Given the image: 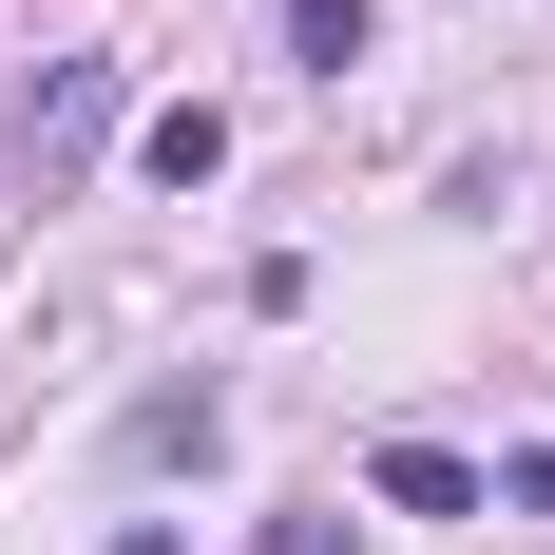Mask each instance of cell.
Listing matches in <instances>:
<instances>
[{
	"mask_svg": "<svg viewBox=\"0 0 555 555\" xmlns=\"http://www.w3.org/2000/svg\"><path fill=\"white\" fill-rule=\"evenodd\" d=\"M134 154H154V172H172V192H211V172H230V115H211V96H172V115H154V134H134Z\"/></svg>",
	"mask_w": 555,
	"mask_h": 555,
	"instance_id": "obj_4",
	"label": "cell"
},
{
	"mask_svg": "<svg viewBox=\"0 0 555 555\" xmlns=\"http://www.w3.org/2000/svg\"><path fill=\"white\" fill-rule=\"evenodd\" d=\"M384 39V20H364V0H287V57H307V77H345V57Z\"/></svg>",
	"mask_w": 555,
	"mask_h": 555,
	"instance_id": "obj_5",
	"label": "cell"
},
{
	"mask_svg": "<svg viewBox=\"0 0 555 555\" xmlns=\"http://www.w3.org/2000/svg\"><path fill=\"white\" fill-rule=\"evenodd\" d=\"M249 555H345V517H269V537H249Z\"/></svg>",
	"mask_w": 555,
	"mask_h": 555,
	"instance_id": "obj_6",
	"label": "cell"
},
{
	"mask_svg": "<svg viewBox=\"0 0 555 555\" xmlns=\"http://www.w3.org/2000/svg\"><path fill=\"white\" fill-rule=\"evenodd\" d=\"M364 499H384V517H499V479H479L460 441H384V460H364Z\"/></svg>",
	"mask_w": 555,
	"mask_h": 555,
	"instance_id": "obj_2",
	"label": "cell"
},
{
	"mask_svg": "<svg viewBox=\"0 0 555 555\" xmlns=\"http://www.w3.org/2000/svg\"><path fill=\"white\" fill-rule=\"evenodd\" d=\"M211 441H230V402H211V384H154L134 422H115V460H134V479H172V460H211Z\"/></svg>",
	"mask_w": 555,
	"mask_h": 555,
	"instance_id": "obj_3",
	"label": "cell"
},
{
	"mask_svg": "<svg viewBox=\"0 0 555 555\" xmlns=\"http://www.w3.org/2000/svg\"><path fill=\"white\" fill-rule=\"evenodd\" d=\"M115 555H172V537H154V517H134V537H115Z\"/></svg>",
	"mask_w": 555,
	"mask_h": 555,
	"instance_id": "obj_8",
	"label": "cell"
},
{
	"mask_svg": "<svg viewBox=\"0 0 555 555\" xmlns=\"http://www.w3.org/2000/svg\"><path fill=\"white\" fill-rule=\"evenodd\" d=\"M96 134H115V57H57L39 96H20V134H0V154H20V192H57Z\"/></svg>",
	"mask_w": 555,
	"mask_h": 555,
	"instance_id": "obj_1",
	"label": "cell"
},
{
	"mask_svg": "<svg viewBox=\"0 0 555 555\" xmlns=\"http://www.w3.org/2000/svg\"><path fill=\"white\" fill-rule=\"evenodd\" d=\"M499 499H517V517H555V441H537V460H517V479H499Z\"/></svg>",
	"mask_w": 555,
	"mask_h": 555,
	"instance_id": "obj_7",
	"label": "cell"
}]
</instances>
